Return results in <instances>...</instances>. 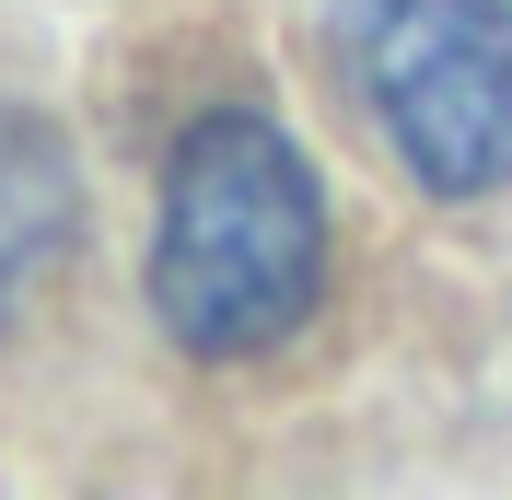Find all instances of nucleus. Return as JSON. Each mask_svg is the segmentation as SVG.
Segmentation results:
<instances>
[{
  "label": "nucleus",
  "mask_w": 512,
  "mask_h": 500,
  "mask_svg": "<svg viewBox=\"0 0 512 500\" xmlns=\"http://www.w3.org/2000/svg\"><path fill=\"white\" fill-rule=\"evenodd\" d=\"M350 70L431 198L512 187V0H350Z\"/></svg>",
  "instance_id": "f03ea898"
},
{
  "label": "nucleus",
  "mask_w": 512,
  "mask_h": 500,
  "mask_svg": "<svg viewBox=\"0 0 512 500\" xmlns=\"http://www.w3.org/2000/svg\"><path fill=\"white\" fill-rule=\"evenodd\" d=\"M326 291V198L315 163L268 117L222 105L163 163V233H152V314L187 361H256L280 349Z\"/></svg>",
  "instance_id": "f257e3e1"
},
{
  "label": "nucleus",
  "mask_w": 512,
  "mask_h": 500,
  "mask_svg": "<svg viewBox=\"0 0 512 500\" xmlns=\"http://www.w3.org/2000/svg\"><path fill=\"white\" fill-rule=\"evenodd\" d=\"M70 233H82V175H70V140L24 105H0V338L24 326V303L59 280Z\"/></svg>",
  "instance_id": "7ed1b4c3"
}]
</instances>
